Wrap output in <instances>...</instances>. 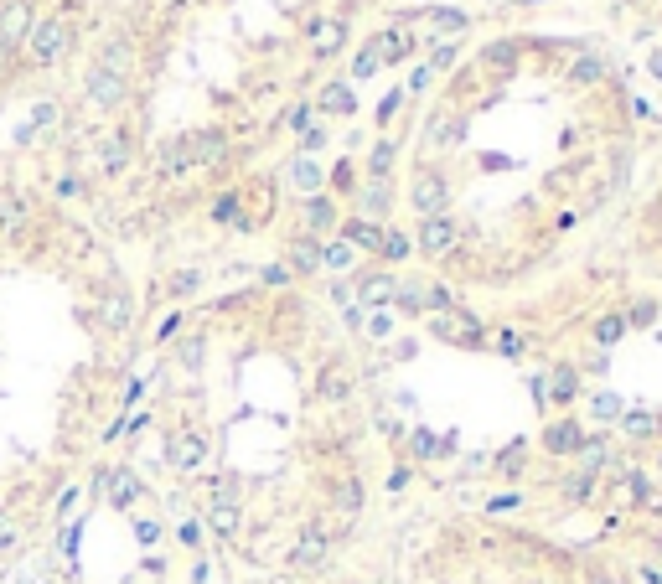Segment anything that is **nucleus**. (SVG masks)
<instances>
[{"instance_id": "nucleus-9", "label": "nucleus", "mask_w": 662, "mask_h": 584, "mask_svg": "<svg viewBox=\"0 0 662 584\" xmlns=\"http://www.w3.org/2000/svg\"><path fill=\"white\" fill-rule=\"evenodd\" d=\"M32 26H37L32 0H6V6H0V37H6V47H21L32 37Z\"/></svg>"}, {"instance_id": "nucleus-4", "label": "nucleus", "mask_w": 662, "mask_h": 584, "mask_svg": "<svg viewBox=\"0 0 662 584\" xmlns=\"http://www.w3.org/2000/svg\"><path fill=\"white\" fill-rule=\"evenodd\" d=\"M306 42H311V63H331V57H342V47H347V21L331 16V11H316L306 21Z\"/></svg>"}, {"instance_id": "nucleus-27", "label": "nucleus", "mask_w": 662, "mask_h": 584, "mask_svg": "<svg viewBox=\"0 0 662 584\" xmlns=\"http://www.w3.org/2000/svg\"><path fill=\"white\" fill-rule=\"evenodd\" d=\"M326 187H331V192H337V197H347V192H357V171H352V161H342L337 171H331V176H326Z\"/></svg>"}, {"instance_id": "nucleus-36", "label": "nucleus", "mask_w": 662, "mask_h": 584, "mask_svg": "<svg viewBox=\"0 0 662 584\" xmlns=\"http://www.w3.org/2000/svg\"><path fill=\"white\" fill-rule=\"evenodd\" d=\"M642 579H647V584H662V574H657V569H642Z\"/></svg>"}, {"instance_id": "nucleus-21", "label": "nucleus", "mask_w": 662, "mask_h": 584, "mask_svg": "<svg viewBox=\"0 0 662 584\" xmlns=\"http://www.w3.org/2000/svg\"><path fill=\"white\" fill-rule=\"evenodd\" d=\"M394 290H399V280H394V274H368V280L357 285V300H363V305H383V300L394 295Z\"/></svg>"}, {"instance_id": "nucleus-37", "label": "nucleus", "mask_w": 662, "mask_h": 584, "mask_svg": "<svg viewBox=\"0 0 662 584\" xmlns=\"http://www.w3.org/2000/svg\"><path fill=\"white\" fill-rule=\"evenodd\" d=\"M306 584H321V574H316V579H306Z\"/></svg>"}, {"instance_id": "nucleus-28", "label": "nucleus", "mask_w": 662, "mask_h": 584, "mask_svg": "<svg viewBox=\"0 0 662 584\" xmlns=\"http://www.w3.org/2000/svg\"><path fill=\"white\" fill-rule=\"evenodd\" d=\"M326 145H331V135L321 130V119L311 130H300V156H316V150H326Z\"/></svg>"}, {"instance_id": "nucleus-14", "label": "nucleus", "mask_w": 662, "mask_h": 584, "mask_svg": "<svg viewBox=\"0 0 662 584\" xmlns=\"http://www.w3.org/2000/svg\"><path fill=\"white\" fill-rule=\"evenodd\" d=\"M300 223H306V238L337 228V197L321 192V197H306V207H300Z\"/></svg>"}, {"instance_id": "nucleus-17", "label": "nucleus", "mask_w": 662, "mask_h": 584, "mask_svg": "<svg viewBox=\"0 0 662 584\" xmlns=\"http://www.w3.org/2000/svg\"><path fill=\"white\" fill-rule=\"evenodd\" d=\"M213 223H218V228H238V233L254 228V223L244 218V197H238V192H223V197L213 202Z\"/></svg>"}, {"instance_id": "nucleus-34", "label": "nucleus", "mask_w": 662, "mask_h": 584, "mask_svg": "<svg viewBox=\"0 0 662 584\" xmlns=\"http://www.w3.org/2000/svg\"><path fill=\"white\" fill-rule=\"evenodd\" d=\"M430 83H435V73H430V68H419V73L409 78V88H414V94H425V88H430Z\"/></svg>"}, {"instance_id": "nucleus-29", "label": "nucleus", "mask_w": 662, "mask_h": 584, "mask_svg": "<svg viewBox=\"0 0 662 584\" xmlns=\"http://www.w3.org/2000/svg\"><path fill=\"white\" fill-rule=\"evenodd\" d=\"M404 109V88H394V94H383V104H378V125H394V114Z\"/></svg>"}, {"instance_id": "nucleus-15", "label": "nucleus", "mask_w": 662, "mask_h": 584, "mask_svg": "<svg viewBox=\"0 0 662 584\" xmlns=\"http://www.w3.org/2000/svg\"><path fill=\"white\" fill-rule=\"evenodd\" d=\"M342 243L378 254V249H383V228H378V223H368V218H347V223H342Z\"/></svg>"}, {"instance_id": "nucleus-32", "label": "nucleus", "mask_w": 662, "mask_h": 584, "mask_svg": "<svg viewBox=\"0 0 662 584\" xmlns=\"http://www.w3.org/2000/svg\"><path fill=\"white\" fill-rule=\"evenodd\" d=\"M52 192H57V202H68V197H78V192H83V181H78L73 171H63V176L52 181Z\"/></svg>"}, {"instance_id": "nucleus-13", "label": "nucleus", "mask_w": 662, "mask_h": 584, "mask_svg": "<svg viewBox=\"0 0 662 584\" xmlns=\"http://www.w3.org/2000/svg\"><path fill=\"white\" fill-rule=\"evenodd\" d=\"M425 140L440 145V150L466 145V119H461V114H430V119H425Z\"/></svg>"}, {"instance_id": "nucleus-5", "label": "nucleus", "mask_w": 662, "mask_h": 584, "mask_svg": "<svg viewBox=\"0 0 662 584\" xmlns=\"http://www.w3.org/2000/svg\"><path fill=\"white\" fill-rule=\"evenodd\" d=\"M83 99L94 104V109H119V104L130 99V78L104 73V68H88V78H83Z\"/></svg>"}, {"instance_id": "nucleus-8", "label": "nucleus", "mask_w": 662, "mask_h": 584, "mask_svg": "<svg viewBox=\"0 0 662 584\" xmlns=\"http://www.w3.org/2000/svg\"><path fill=\"white\" fill-rule=\"evenodd\" d=\"M233 161V140L223 130H197L192 135V166H207V171H218Z\"/></svg>"}, {"instance_id": "nucleus-10", "label": "nucleus", "mask_w": 662, "mask_h": 584, "mask_svg": "<svg viewBox=\"0 0 662 584\" xmlns=\"http://www.w3.org/2000/svg\"><path fill=\"white\" fill-rule=\"evenodd\" d=\"M94 161H99V171H104V176H125V171H130V161H135L130 135H125V130L104 135V140H99V150H94Z\"/></svg>"}, {"instance_id": "nucleus-24", "label": "nucleus", "mask_w": 662, "mask_h": 584, "mask_svg": "<svg viewBox=\"0 0 662 584\" xmlns=\"http://www.w3.org/2000/svg\"><path fill=\"white\" fill-rule=\"evenodd\" d=\"M461 63V47L456 42H430V73H450V68H456Z\"/></svg>"}, {"instance_id": "nucleus-23", "label": "nucleus", "mask_w": 662, "mask_h": 584, "mask_svg": "<svg viewBox=\"0 0 662 584\" xmlns=\"http://www.w3.org/2000/svg\"><path fill=\"white\" fill-rule=\"evenodd\" d=\"M94 68H104V73H119V78H125V68H130V42H125V37L104 42V52H99V63H94Z\"/></svg>"}, {"instance_id": "nucleus-22", "label": "nucleus", "mask_w": 662, "mask_h": 584, "mask_svg": "<svg viewBox=\"0 0 662 584\" xmlns=\"http://www.w3.org/2000/svg\"><path fill=\"white\" fill-rule=\"evenodd\" d=\"M544 445H549L554 455H569V450H580V445H585V435H580V424H569V419H564V424H554L549 435H544Z\"/></svg>"}, {"instance_id": "nucleus-19", "label": "nucleus", "mask_w": 662, "mask_h": 584, "mask_svg": "<svg viewBox=\"0 0 662 584\" xmlns=\"http://www.w3.org/2000/svg\"><path fill=\"white\" fill-rule=\"evenodd\" d=\"M430 21V42L435 37H456V32H466V11H456V6H440V11H419Z\"/></svg>"}, {"instance_id": "nucleus-26", "label": "nucleus", "mask_w": 662, "mask_h": 584, "mask_svg": "<svg viewBox=\"0 0 662 584\" xmlns=\"http://www.w3.org/2000/svg\"><path fill=\"white\" fill-rule=\"evenodd\" d=\"M621 331H626L621 316H600V321H595V342H600V347H616V342H621Z\"/></svg>"}, {"instance_id": "nucleus-30", "label": "nucleus", "mask_w": 662, "mask_h": 584, "mask_svg": "<svg viewBox=\"0 0 662 584\" xmlns=\"http://www.w3.org/2000/svg\"><path fill=\"white\" fill-rule=\"evenodd\" d=\"M311 125H316V104L306 99V104H295V109H290V130L300 135V130H311Z\"/></svg>"}, {"instance_id": "nucleus-20", "label": "nucleus", "mask_w": 662, "mask_h": 584, "mask_svg": "<svg viewBox=\"0 0 662 584\" xmlns=\"http://www.w3.org/2000/svg\"><path fill=\"white\" fill-rule=\"evenodd\" d=\"M394 161H399V140H373V150H368V181H388Z\"/></svg>"}, {"instance_id": "nucleus-6", "label": "nucleus", "mask_w": 662, "mask_h": 584, "mask_svg": "<svg viewBox=\"0 0 662 584\" xmlns=\"http://www.w3.org/2000/svg\"><path fill=\"white\" fill-rule=\"evenodd\" d=\"M280 176H285V187H290L295 197H321V192H326V171H321V161H316V156H300V150L285 161Z\"/></svg>"}, {"instance_id": "nucleus-12", "label": "nucleus", "mask_w": 662, "mask_h": 584, "mask_svg": "<svg viewBox=\"0 0 662 584\" xmlns=\"http://www.w3.org/2000/svg\"><path fill=\"white\" fill-rule=\"evenodd\" d=\"M352 197H357V207L368 212V223H378V228H383L388 212H394V187H388V181H363Z\"/></svg>"}, {"instance_id": "nucleus-35", "label": "nucleus", "mask_w": 662, "mask_h": 584, "mask_svg": "<svg viewBox=\"0 0 662 584\" xmlns=\"http://www.w3.org/2000/svg\"><path fill=\"white\" fill-rule=\"evenodd\" d=\"M11 52H16V47H6V37H0V73L11 68Z\"/></svg>"}, {"instance_id": "nucleus-2", "label": "nucleus", "mask_w": 662, "mask_h": 584, "mask_svg": "<svg viewBox=\"0 0 662 584\" xmlns=\"http://www.w3.org/2000/svg\"><path fill=\"white\" fill-rule=\"evenodd\" d=\"M409 243H414V254H425L430 264L435 259H450V254L461 249V218H456V212H450V218H419Z\"/></svg>"}, {"instance_id": "nucleus-18", "label": "nucleus", "mask_w": 662, "mask_h": 584, "mask_svg": "<svg viewBox=\"0 0 662 584\" xmlns=\"http://www.w3.org/2000/svg\"><path fill=\"white\" fill-rule=\"evenodd\" d=\"M285 264H290V274H316L321 269V243L316 238H295L290 254H285Z\"/></svg>"}, {"instance_id": "nucleus-1", "label": "nucleus", "mask_w": 662, "mask_h": 584, "mask_svg": "<svg viewBox=\"0 0 662 584\" xmlns=\"http://www.w3.org/2000/svg\"><path fill=\"white\" fill-rule=\"evenodd\" d=\"M26 52H32L37 68L63 63V57L73 52V26H68V16H63V11H57V16H37L32 37H26Z\"/></svg>"}, {"instance_id": "nucleus-7", "label": "nucleus", "mask_w": 662, "mask_h": 584, "mask_svg": "<svg viewBox=\"0 0 662 584\" xmlns=\"http://www.w3.org/2000/svg\"><path fill=\"white\" fill-rule=\"evenodd\" d=\"M368 47L378 52V63H383V68H399V63H409V57H414L419 42H414L409 26H388V32H378Z\"/></svg>"}, {"instance_id": "nucleus-33", "label": "nucleus", "mask_w": 662, "mask_h": 584, "mask_svg": "<svg viewBox=\"0 0 662 584\" xmlns=\"http://www.w3.org/2000/svg\"><path fill=\"white\" fill-rule=\"evenodd\" d=\"M652 316H657V305H652V300H637V305H631V316H626V321H631V326H647Z\"/></svg>"}, {"instance_id": "nucleus-3", "label": "nucleus", "mask_w": 662, "mask_h": 584, "mask_svg": "<svg viewBox=\"0 0 662 584\" xmlns=\"http://www.w3.org/2000/svg\"><path fill=\"white\" fill-rule=\"evenodd\" d=\"M409 202L419 218H450V176L440 166H419L409 181Z\"/></svg>"}, {"instance_id": "nucleus-31", "label": "nucleus", "mask_w": 662, "mask_h": 584, "mask_svg": "<svg viewBox=\"0 0 662 584\" xmlns=\"http://www.w3.org/2000/svg\"><path fill=\"white\" fill-rule=\"evenodd\" d=\"M554 398H575V367H554Z\"/></svg>"}, {"instance_id": "nucleus-16", "label": "nucleus", "mask_w": 662, "mask_h": 584, "mask_svg": "<svg viewBox=\"0 0 662 584\" xmlns=\"http://www.w3.org/2000/svg\"><path fill=\"white\" fill-rule=\"evenodd\" d=\"M606 73H611V63L600 52H580L575 63H569V83H575V88H590V83H600Z\"/></svg>"}, {"instance_id": "nucleus-11", "label": "nucleus", "mask_w": 662, "mask_h": 584, "mask_svg": "<svg viewBox=\"0 0 662 584\" xmlns=\"http://www.w3.org/2000/svg\"><path fill=\"white\" fill-rule=\"evenodd\" d=\"M316 114H342V119H352L357 114V88L347 78H331L321 94H316Z\"/></svg>"}, {"instance_id": "nucleus-25", "label": "nucleus", "mask_w": 662, "mask_h": 584, "mask_svg": "<svg viewBox=\"0 0 662 584\" xmlns=\"http://www.w3.org/2000/svg\"><path fill=\"white\" fill-rule=\"evenodd\" d=\"M378 68H383V63H378V52H373V47H363V52H357V57H352V78H347V83L357 88V83H363V78H373Z\"/></svg>"}]
</instances>
